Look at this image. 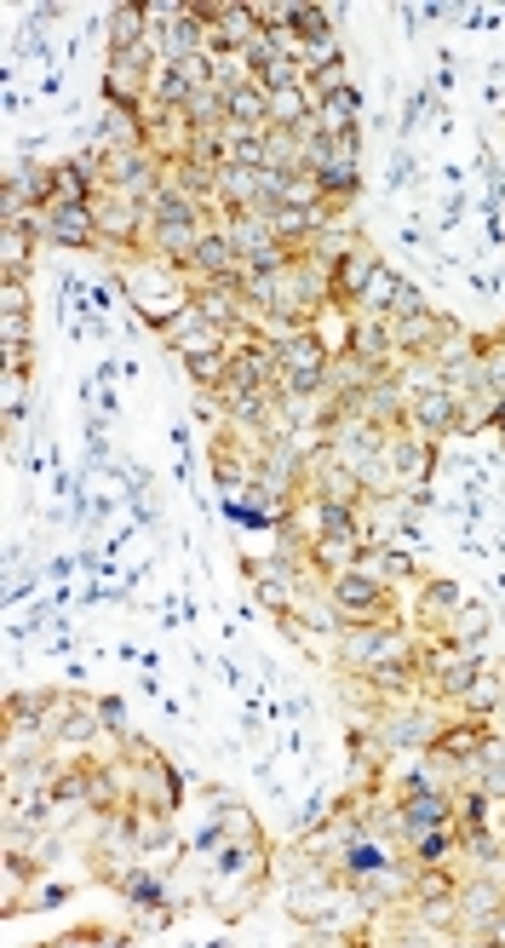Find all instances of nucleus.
<instances>
[{
    "instance_id": "1",
    "label": "nucleus",
    "mask_w": 505,
    "mask_h": 948,
    "mask_svg": "<svg viewBox=\"0 0 505 948\" xmlns=\"http://www.w3.org/2000/svg\"><path fill=\"white\" fill-rule=\"evenodd\" d=\"M40 230L52 241H64V248H87V241H98V213H92V201H52Z\"/></svg>"
},
{
    "instance_id": "2",
    "label": "nucleus",
    "mask_w": 505,
    "mask_h": 948,
    "mask_svg": "<svg viewBox=\"0 0 505 948\" xmlns=\"http://www.w3.org/2000/svg\"><path fill=\"white\" fill-rule=\"evenodd\" d=\"M379 581L368 575V570H345V575H333V610L351 621V627H362V621H374V610H379Z\"/></svg>"
},
{
    "instance_id": "3",
    "label": "nucleus",
    "mask_w": 505,
    "mask_h": 948,
    "mask_svg": "<svg viewBox=\"0 0 505 948\" xmlns=\"http://www.w3.org/2000/svg\"><path fill=\"white\" fill-rule=\"evenodd\" d=\"M431 678H437L449 696H471V684L482 678V661H477V650H466V656L442 650V656H431Z\"/></svg>"
},
{
    "instance_id": "4",
    "label": "nucleus",
    "mask_w": 505,
    "mask_h": 948,
    "mask_svg": "<svg viewBox=\"0 0 505 948\" xmlns=\"http://www.w3.org/2000/svg\"><path fill=\"white\" fill-rule=\"evenodd\" d=\"M190 265H201L213 282H225V276H236V271H241V253H236V241H230L225 230H213V236H201V241H195Z\"/></svg>"
},
{
    "instance_id": "5",
    "label": "nucleus",
    "mask_w": 505,
    "mask_h": 948,
    "mask_svg": "<svg viewBox=\"0 0 505 948\" xmlns=\"http://www.w3.org/2000/svg\"><path fill=\"white\" fill-rule=\"evenodd\" d=\"M454 420H459V409H454L449 386H419L414 391V426L419 432H449Z\"/></svg>"
},
{
    "instance_id": "6",
    "label": "nucleus",
    "mask_w": 505,
    "mask_h": 948,
    "mask_svg": "<svg viewBox=\"0 0 505 948\" xmlns=\"http://www.w3.org/2000/svg\"><path fill=\"white\" fill-rule=\"evenodd\" d=\"M98 213V236H115V241H132L138 236V213H144V201L121 196V201H92Z\"/></svg>"
},
{
    "instance_id": "7",
    "label": "nucleus",
    "mask_w": 505,
    "mask_h": 948,
    "mask_svg": "<svg viewBox=\"0 0 505 948\" xmlns=\"http://www.w3.org/2000/svg\"><path fill=\"white\" fill-rule=\"evenodd\" d=\"M442 822H449V799H442V794H426V788L414 782L408 804H402V828H408V834H426V828H442Z\"/></svg>"
},
{
    "instance_id": "8",
    "label": "nucleus",
    "mask_w": 505,
    "mask_h": 948,
    "mask_svg": "<svg viewBox=\"0 0 505 948\" xmlns=\"http://www.w3.org/2000/svg\"><path fill=\"white\" fill-rule=\"evenodd\" d=\"M173 346L185 351V357H207V351H218V328L201 311L195 316H178L173 322Z\"/></svg>"
},
{
    "instance_id": "9",
    "label": "nucleus",
    "mask_w": 505,
    "mask_h": 948,
    "mask_svg": "<svg viewBox=\"0 0 505 948\" xmlns=\"http://www.w3.org/2000/svg\"><path fill=\"white\" fill-rule=\"evenodd\" d=\"M110 173L121 178V185H127V196H132V201L155 190V167H150V161H144V150H115Z\"/></svg>"
},
{
    "instance_id": "10",
    "label": "nucleus",
    "mask_w": 505,
    "mask_h": 948,
    "mask_svg": "<svg viewBox=\"0 0 505 948\" xmlns=\"http://www.w3.org/2000/svg\"><path fill=\"white\" fill-rule=\"evenodd\" d=\"M426 442L419 437H396V442H386V472L396 477V483H414L419 472H426Z\"/></svg>"
},
{
    "instance_id": "11",
    "label": "nucleus",
    "mask_w": 505,
    "mask_h": 948,
    "mask_svg": "<svg viewBox=\"0 0 505 948\" xmlns=\"http://www.w3.org/2000/svg\"><path fill=\"white\" fill-rule=\"evenodd\" d=\"M311 529L321 540H356V517H351V500H316V523Z\"/></svg>"
},
{
    "instance_id": "12",
    "label": "nucleus",
    "mask_w": 505,
    "mask_h": 948,
    "mask_svg": "<svg viewBox=\"0 0 505 948\" xmlns=\"http://www.w3.org/2000/svg\"><path fill=\"white\" fill-rule=\"evenodd\" d=\"M311 178H316V190L321 196H351L356 190V161L351 155H328V161H316V167H311Z\"/></svg>"
},
{
    "instance_id": "13",
    "label": "nucleus",
    "mask_w": 505,
    "mask_h": 948,
    "mask_svg": "<svg viewBox=\"0 0 505 948\" xmlns=\"http://www.w3.org/2000/svg\"><path fill=\"white\" fill-rule=\"evenodd\" d=\"M494 914H500V885L477 880L459 891V920H494Z\"/></svg>"
},
{
    "instance_id": "14",
    "label": "nucleus",
    "mask_w": 505,
    "mask_h": 948,
    "mask_svg": "<svg viewBox=\"0 0 505 948\" xmlns=\"http://www.w3.org/2000/svg\"><path fill=\"white\" fill-rule=\"evenodd\" d=\"M351 351L362 362H379V357L391 351V328H386V322H356V328H351Z\"/></svg>"
},
{
    "instance_id": "15",
    "label": "nucleus",
    "mask_w": 505,
    "mask_h": 948,
    "mask_svg": "<svg viewBox=\"0 0 505 948\" xmlns=\"http://www.w3.org/2000/svg\"><path fill=\"white\" fill-rule=\"evenodd\" d=\"M396 288H402V276H391L386 265H374V276L362 282V299H368L374 311H391L396 305Z\"/></svg>"
},
{
    "instance_id": "16",
    "label": "nucleus",
    "mask_w": 505,
    "mask_h": 948,
    "mask_svg": "<svg viewBox=\"0 0 505 948\" xmlns=\"http://www.w3.org/2000/svg\"><path fill=\"white\" fill-rule=\"evenodd\" d=\"M121 891H127V902H138V909H155V902H161V880L144 874V869H127V874H121Z\"/></svg>"
},
{
    "instance_id": "17",
    "label": "nucleus",
    "mask_w": 505,
    "mask_h": 948,
    "mask_svg": "<svg viewBox=\"0 0 505 948\" xmlns=\"http://www.w3.org/2000/svg\"><path fill=\"white\" fill-rule=\"evenodd\" d=\"M138 35H144V12H138V7H121V12H115V24H110L115 52H132V47H138Z\"/></svg>"
},
{
    "instance_id": "18",
    "label": "nucleus",
    "mask_w": 505,
    "mask_h": 948,
    "mask_svg": "<svg viewBox=\"0 0 505 948\" xmlns=\"http://www.w3.org/2000/svg\"><path fill=\"white\" fill-rule=\"evenodd\" d=\"M195 311H201V316H207V322H213V328H225V322L236 316V299L225 294V282H213V288H207V294H201V299H195Z\"/></svg>"
},
{
    "instance_id": "19",
    "label": "nucleus",
    "mask_w": 505,
    "mask_h": 948,
    "mask_svg": "<svg viewBox=\"0 0 505 948\" xmlns=\"http://www.w3.org/2000/svg\"><path fill=\"white\" fill-rule=\"evenodd\" d=\"M449 834H442V828H426V834H414V857H419V869H437V862L442 857H449Z\"/></svg>"
},
{
    "instance_id": "20",
    "label": "nucleus",
    "mask_w": 505,
    "mask_h": 948,
    "mask_svg": "<svg viewBox=\"0 0 505 948\" xmlns=\"http://www.w3.org/2000/svg\"><path fill=\"white\" fill-rule=\"evenodd\" d=\"M293 29L305 35L311 47H316V40H333V35H328V12H321V7H299V12H293Z\"/></svg>"
},
{
    "instance_id": "21",
    "label": "nucleus",
    "mask_w": 505,
    "mask_h": 948,
    "mask_svg": "<svg viewBox=\"0 0 505 948\" xmlns=\"http://www.w3.org/2000/svg\"><path fill=\"white\" fill-rule=\"evenodd\" d=\"M0 253H7V265H12V276H17V271L29 265V230L12 225V230H7V248H0Z\"/></svg>"
},
{
    "instance_id": "22",
    "label": "nucleus",
    "mask_w": 505,
    "mask_h": 948,
    "mask_svg": "<svg viewBox=\"0 0 505 948\" xmlns=\"http://www.w3.org/2000/svg\"><path fill=\"white\" fill-rule=\"evenodd\" d=\"M391 316H402V322H408V316H426V294H419L414 282H402V288H396V305H391Z\"/></svg>"
},
{
    "instance_id": "23",
    "label": "nucleus",
    "mask_w": 505,
    "mask_h": 948,
    "mask_svg": "<svg viewBox=\"0 0 505 948\" xmlns=\"http://www.w3.org/2000/svg\"><path fill=\"white\" fill-rule=\"evenodd\" d=\"M482 627H489V615H482V610H459V621H454L459 644H477V638H482Z\"/></svg>"
},
{
    "instance_id": "24",
    "label": "nucleus",
    "mask_w": 505,
    "mask_h": 948,
    "mask_svg": "<svg viewBox=\"0 0 505 948\" xmlns=\"http://www.w3.org/2000/svg\"><path fill=\"white\" fill-rule=\"evenodd\" d=\"M0 299H7V316H29V294H24V282H7V288H0Z\"/></svg>"
},
{
    "instance_id": "25",
    "label": "nucleus",
    "mask_w": 505,
    "mask_h": 948,
    "mask_svg": "<svg viewBox=\"0 0 505 948\" xmlns=\"http://www.w3.org/2000/svg\"><path fill=\"white\" fill-rule=\"evenodd\" d=\"M426 736H431V724L419 719V713H408V719H402L396 731H391V741H426Z\"/></svg>"
},
{
    "instance_id": "26",
    "label": "nucleus",
    "mask_w": 505,
    "mask_h": 948,
    "mask_svg": "<svg viewBox=\"0 0 505 948\" xmlns=\"http://www.w3.org/2000/svg\"><path fill=\"white\" fill-rule=\"evenodd\" d=\"M482 386H489V391L505 402V357H489V362H482Z\"/></svg>"
},
{
    "instance_id": "27",
    "label": "nucleus",
    "mask_w": 505,
    "mask_h": 948,
    "mask_svg": "<svg viewBox=\"0 0 505 948\" xmlns=\"http://www.w3.org/2000/svg\"><path fill=\"white\" fill-rule=\"evenodd\" d=\"M426 603H431V610H459V592L449 587V581H437V587L426 592Z\"/></svg>"
},
{
    "instance_id": "28",
    "label": "nucleus",
    "mask_w": 505,
    "mask_h": 948,
    "mask_svg": "<svg viewBox=\"0 0 505 948\" xmlns=\"http://www.w3.org/2000/svg\"><path fill=\"white\" fill-rule=\"evenodd\" d=\"M58 902H64V885H47V891L35 897V909H58Z\"/></svg>"
},
{
    "instance_id": "29",
    "label": "nucleus",
    "mask_w": 505,
    "mask_h": 948,
    "mask_svg": "<svg viewBox=\"0 0 505 948\" xmlns=\"http://www.w3.org/2000/svg\"><path fill=\"white\" fill-rule=\"evenodd\" d=\"M98 719H104V724H115V731H121V701L110 696V701H104V708H98Z\"/></svg>"
},
{
    "instance_id": "30",
    "label": "nucleus",
    "mask_w": 505,
    "mask_h": 948,
    "mask_svg": "<svg viewBox=\"0 0 505 948\" xmlns=\"http://www.w3.org/2000/svg\"><path fill=\"white\" fill-rule=\"evenodd\" d=\"M489 932H494V943H505V914H494V920H489Z\"/></svg>"
}]
</instances>
